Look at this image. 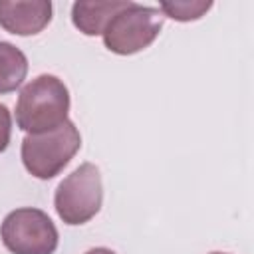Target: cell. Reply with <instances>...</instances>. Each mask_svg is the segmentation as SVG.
I'll list each match as a JSON object with an SVG mask.
<instances>
[{
  "label": "cell",
  "mask_w": 254,
  "mask_h": 254,
  "mask_svg": "<svg viewBox=\"0 0 254 254\" xmlns=\"http://www.w3.org/2000/svg\"><path fill=\"white\" fill-rule=\"evenodd\" d=\"M67 113L69 91L52 73H42L26 83L16 101V125L28 135L58 129L67 121Z\"/></svg>",
  "instance_id": "6da1fadb"
},
{
  "label": "cell",
  "mask_w": 254,
  "mask_h": 254,
  "mask_svg": "<svg viewBox=\"0 0 254 254\" xmlns=\"http://www.w3.org/2000/svg\"><path fill=\"white\" fill-rule=\"evenodd\" d=\"M81 147V135L73 121H65L54 131L26 135L22 141V163L26 171L42 181L54 179L67 167Z\"/></svg>",
  "instance_id": "7a4b0ae2"
},
{
  "label": "cell",
  "mask_w": 254,
  "mask_h": 254,
  "mask_svg": "<svg viewBox=\"0 0 254 254\" xmlns=\"http://www.w3.org/2000/svg\"><path fill=\"white\" fill-rule=\"evenodd\" d=\"M101 173L93 163H81L56 189L54 206L58 216L71 226L89 222L101 208Z\"/></svg>",
  "instance_id": "3957f363"
},
{
  "label": "cell",
  "mask_w": 254,
  "mask_h": 254,
  "mask_svg": "<svg viewBox=\"0 0 254 254\" xmlns=\"http://www.w3.org/2000/svg\"><path fill=\"white\" fill-rule=\"evenodd\" d=\"M163 28V14L157 8L129 2L103 30V44L117 56H131L149 48Z\"/></svg>",
  "instance_id": "277c9868"
},
{
  "label": "cell",
  "mask_w": 254,
  "mask_h": 254,
  "mask_svg": "<svg viewBox=\"0 0 254 254\" xmlns=\"http://www.w3.org/2000/svg\"><path fill=\"white\" fill-rule=\"evenodd\" d=\"M0 238L12 254H54L60 240L52 218L34 206L8 212L0 224Z\"/></svg>",
  "instance_id": "5b68a950"
},
{
  "label": "cell",
  "mask_w": 254,
  "mask_h": 254,
  "mask_svg": "<svg viewBox=\"0 0 254 254\" xmlns=\"http://www.w3.org/2000/svg\"><path fill=\"white\" fill-rule=\"evenodd\" d=\"M52 20L48 0H0V26L14 36L40 34Z\"/></svg>",
  "instance_id": "8992f818"
},
{
  "label": "cell",
  "mask_w": 254,
  "mask_h": 254,
  "mask_svg": "<svg viewBox=\"0 0 254 254\" xmlns=\"http://www.w3.org/2000/svg\"><path fill=\"white\" fill-rule=\"evenodd\" d=\"M129 0H79L71 6V22L85 36L103 34L107 22L125 6Z\"/></svg>",
  "instance_id": "52a82bcc"
},
{
  "label": "cell",
  "mask_w": 254,
  "mask_h": 254,
  "mask_svg": "<svg viewBox=\"0 0 254 254\" xmlns=\"http://www.w3.org/2000/svg\"><path fill=\"white\" fill-rule=\"evenodd\" d=\"M28 75V58L10 42H0V95L16 91Z\"/></svg>",
  "instance_id": "ba28073f"
},
{
  "label": "cell",
  "mask_w": 254,
  "mask_h": 254,
  "mask_svg": "<svg viewBox=\"0 0 254 254\" xmlns=\"http://www.w3.org/2000/svg\"><path fill=\"white\" fill-rule=\"evenodd\" d=\"M210 8H212L210 0H171V2L159 4V12H163L167 18H173L177 22L198 20Z\"/></svg>",
  "instance_id": "9c48e42d"
},
{
  "label": "cell",
  "mask_w": 254,
  "mask_h": 254,
  "mask_svg": "<svg viewBox=\"0 0 254 254\" xmlns=\"http://www.w3.org/2000/svg\"><path fill=\"white\" fill-rule=\"evenodd\" d=\"M10 135H12V115H10L8 107L4 103H0V153H4L8 149Z\"/></svg>",
  "instance_id": "30bf717a"
},
{
  "label": "cell",
  "mask_w": 254,
  "mask_h": 254,
  "mask_svg": "<svg viewBox=\"0 0 254 254\" xmlns=\"http://www.w3.org/2000/svg\"><path fill=\"white\" fill-rule=\"evenodd\" d=\"M85 254H115L113 250H109V248H103V246H97V248H89Z\"/></svg>",
  "instance_id": "8fae6325"
},
{
  "label": "cell",
  "mask_w": 254,
  "mask_h": 254,
  "mask_svg": "<svg viewBox=\"0 0 254 254\" xmlns=\"http://www.w3.org/2000/svg\"><path fill=\"white\" fill-rule=\"evenodd\" d=\"M210 254H226V252H210Z\"/></svg>",
  "instance_id": "7c38bea8"
}]
</instances>
